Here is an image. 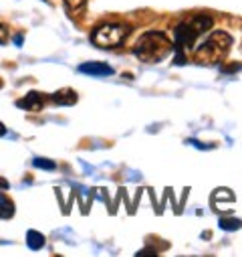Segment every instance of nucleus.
Wrapping results in <instances>:
<instances>
[{
    "mask_svg": "<svg viewBox=\"0 0 242 257\" xmlns=\"http://www.w3.org/2000/svg\"><path fill=\"white\" fill-rule=\"evenodd\" d=\"M172 49H173V43L166 33L149 31L138 39L134 53L143 63H160L172 53Z\"/></svg>",
    "mask_w": 242,
    "mask_h": 257,
    "instance_id": "nucleus-1",
    "label": "nucleus"
},
{
    "mask_svg": "<svg viewBox=\"0 0 242 257\" xmlns=\"http://www.w3.org/2000/svg\"><path fill=\"white\" fill-rule=\"evenodd\" d=\"M232 47V37L226 31H214L194 53V63L198 65H218L228 55Z\"/></svg>",
    "mask_w": 242,
    "mask_h": 257,
    "instance_id": "nucleus-2",
    "label": "nucleus"
},
{
    "mask_svg": "<svg viewBox=\"0 0 242 257\" xmlns=\"http://www.w3.org/2000/svg\"><path fill=\"white\" fill-rule=\"evenodd\" d=\"M212 25H214V20L208 14H196V16H190V18L182 20L173 31L175 51L184 53V51L192 49L194 43L198 41V37H200L202 33H206V31H210Z\"/></svg>",
    "mask_w": 242,
    "mask_h": 257,
    "instance_id": "nucleus-3",
    "label": "nucleus"
},
{
    "mask_svg": "<svg viewBox=\"0 0 242 257\" xmlns=\"http://www.w3.org/2000/svg\"><path fill=\"white\" fill-rule=\"evenodd\" d=\"M129 33L131 27L125 23H103L91 33V43L95 47H103V49L119 47Z\"/></svg>",
    "mask_w": 242,
    "mask_h": 257,
    "instance_id": "nucleus-4",
    "label": "nucleus"
},
{
    "mask_svg": "<svg viewBox=\"0 0 242 257\" xmlns=\"http://www.w3.org/2000/svg\"><path fill=\"white\" fill-rule=\"evenodd\" d=\"M79 71L85 75H95V77H105V75H113V67L107 65L103 61H87L83 65H79Z\"/></svg>",
    "mask_w": 242,
    "mask_h": 257,
    "instance_id": "nucleus-5",
    "label": "nucleus"
},
{
    "mask_svg": "<svg viewBox=\"0 0 242 257\" xmlns=\"http://www.w3.org/2000/svg\"><path fill=\"white\" fill-rule=\"evenodd\" d=\"M45 103H47V95L40 93V91H31L23 99L16 101L18 108H25V110H31V112H36L40 108H45Z\"/></svg>",
    "mask_w": 242,
    "mask_h": 257,
    "instance_id": "nucleus-6",
    "label": "nucleus"
},
{
    "mask_svg": "<svg viewBox=\"0 0 242 257\" xmlns=\"http://www.w3.org/2000/svg\"><path fill=\"white\" fill-rule=\"evenodd\" d=\"M53 101L57 105H75L77 103V91H73L71 87H63L57 93H53Z\"/></svg>",
    "mask_w": 242,
    "mask_h": 257,
    "instance_id": "nucleus-7",
    "label": "nucleus"
},
{
    "mask_svg": "<svg viewBox=\"0 0 242 257\" xmlns=\"http://www.w3.org/2000/svg\"><path fill=\"white\" fill-rule=\"evenodd\" d=\"M27 245H29L33 251H36V249H42V247H45V235H42L40 231H35V229H31V231L27 233Z\"/></svg>",
    "mask_w": 242,
    "mask_h": 257,
    "instance_id": "nucleus-8",
    "label": "nucleus"
},
{
    "mask_svg": "<svg viewBox=\"0 0 242 257\" xmlns=\"http://www.w3.org/2000/svg\"><path fill=\"white\" fill-rule=\"evenodd\" d=\"M14 217V203L0 192V219H12Z\"/></svg>",
    "mask_w": 242,
    "mask_h": 257,
    "instance_id": "nucleus-9",
    "label": "nucleus"
},
{
    "mask_svg": "<svg viewBox=\"0 0 242 257\" xmlns=\"http://www.w3.org/2000/svg\"><path fill=\"white\" fill-rule=\"evenodd\" d=\"M218 225H220V229H224V231H236V229L242 227V221L234 219V217H222Z\"/></svg>",
    "mask_w": 242,
    "mask_h": 257,
    "instance_id": "nucleus-10",
    "label": "nucleus"
},
{
    "mask_svg": "<svg viewBox=\"0 0 242 257\" xmlns=\"http://www.w3.org/2000/svg\"><path fill=\"white\" fill-rule=\"evenodd\" d=\"M65 2H67L69 14H79V12H83L85 6H87V0H65Z\"/></svg>",
    "mask_w": 242,
    "mask_h": 257,
    "instance_id": "nucleus-11",
    "label": "nucleus"
},
{
    "mask_svg": "<svg viewBox=\"0 0 242 257\" xmlns=\"http://www.w3.org/2000/svg\"><path fill=\"white\" fill-rule=\"evenodd\" d=\"M33 164L36 168H42V170H57V164L53 160H49V158H35Z\"/></svg>",
    "mask_w": 242,
    "mask_h": 257,
    "instance_id": "nucleus-12",
    "label": "nucleus"
},
{
    "mask_svg": "<svg viewBox=\"0 0 242 257\" xmlns=\"http://www.w3.org/2000/svg\"><path fill=\"white\" fill-rule=\"evenodd\" d=\"M8 27L6 25H2V23H0V45H6V43H8Z\"/></svg>",
    "mask_w": 242,
    "mask_h": 257,
    "instance_id": "nucleus-13",
    "label": "nucleus"
},
{
    "mask_svg": "<svg viewBox=\"0 0 242 257\" xmlns=\"http://www.w3.org/2000/svg\"><path fill=\"white\" fill-rule=\"evenodd\" d=\"M240 69V63H230V65H224L222 67V73H234Z\"/></svg>",
    "mask_w": 242,
    "mask_h": 257,
    "instance_id": "nucleus-14",
    "label": "nucleus"
},
{
    "mask_svg": "<svg viewBox=\"0 0 242 257\" xmlns=\"http://www.w3.org/2000/svg\"><path fill=\"white\" fill-rule=\"evenodd\" d=\"M158 251L156 249H141V251H138V255H156Z\"/></svg>",
    "mask_w": 242,
    "mask_h": 257,
    "instance_id": "nucleus-15",
    "label": "nucleus"
},
{
    "mask_svg": "<svg viewBox=\"0 0 242 257\" xmlns=\"http://www.w3.org/2000/svg\"><path fill=\"white\" fill-rule=\"evenodd\" d=\"M0 188H2V190H6V188H8V180H4V178H0Z\"/></svg>",
    "mask_w": 242,
    "mask_h": 257,
    "instance_id": "nucleus-16",
    "label": "nucleus"
},
{
    "mask_svg": "<svg viewBox=\"0 0 242 257\" xmlns=\"http://www.w3.org/2000/svg\"><path fill=\"white\" fill-rule=\"evenodd\" d=\"M6 134V126L2 124V122H0V136H4Z\"/></svg>",
    "mask_w": 242,
    "mask_h": 257,
    "instance_id": "nucleus-17",
    "label": "nucleus"
},
{
    "mask_svg": "<svg viewBox=\"0 0 242 257\" xmlns=\"http://www.w3.org/2000/svg\"><path fill=\"white\" fill-rule=\"evenodd\" d=\"M14 43H16V45H23V35H18V37H14Z\"/></svg>",
    "mask_w": 242,
    "mask_h": 257,
    "instance_id": "nucleus-18",
    "label": "nucleus"
},
{
    "mask_svg": "<svg viewBox=\"0 0 242 257\" xmlns=\"http://www.w3.org/2000/svg\"><path fill=\"white\" fill-rule=\"evenodd\" d=\"M2 85H4V83H2V79H0V89H2Z\"/></svg>",
    "mask_w": 242,
    "mask_h": 257,
    "instance_id": "nucleus-19",
    "label": "nucleus"
},
{
    "mask_svg": "<svg viewBox=\"0 0 242 257\" xmlns=\"http://www.w3.org/2000/svg\"><path fill=\"white\" fill-rule=\"evenodd\" d=\"M47 2H51V4H53V0H47Z\"/></svg>",
    "mask_w": 242,
    "mask_h": 257,
    "instance_id": "nucleus-20",
    "label": "nucleus"
}]
</instances>
